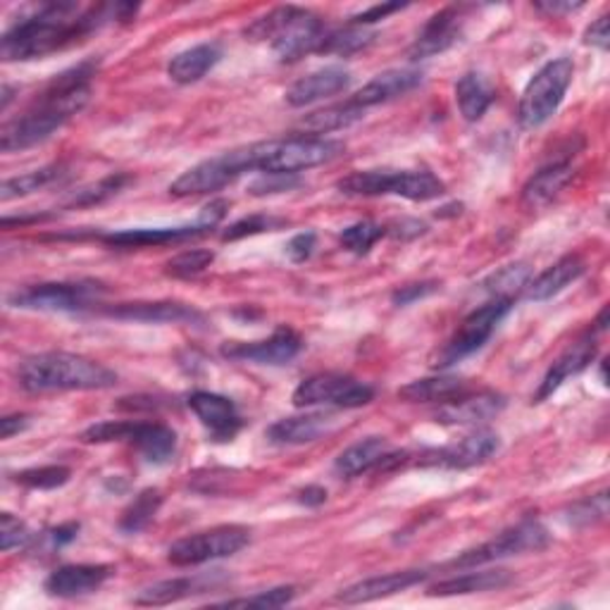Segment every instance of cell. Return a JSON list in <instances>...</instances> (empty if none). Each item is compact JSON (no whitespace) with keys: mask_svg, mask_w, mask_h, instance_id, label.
<instances>
[{"mask_svg":"<svg viewBox=\"0 0 610 610\" xmlns=\"http://www.w3.org/2000/svg\"><path fill=\"white\" fill-rule=\"evenodd\" d=\"M139 6H91L82 8L70 0L43 3L34 14L14 22L0 41V58L6 62H27L65 51L68 45L82 41L91 31L110 18L130 22Z\"/></svg>","mask_w":610,"mask_h":610,"instance_id":"6da1fadb","label":"cell"},{"mask_svg":"<svg viewBox=\"0 0 610 610\" xmlns=\"http://www.w3.org/2000/svg\"><path fill=\"white\" fill-rule=\"evenodd\" d=\"M95 70H99V62L87 60L58 74L20 118L3 124V130H0V151L14 153L31 149L51 139L60 126H65L77 112L87 108Z\"/></svg>","mask_w":610,"mask_h":610,"instance_id":"7a4b0ae2","label":"cell"},{"mask_svg":"<svg viewBox=\"0 0 610 610\" xmlns=\"http://www.w3.org/2000/svg\"><path fill=\"white\" fill-rule=\"evenodd\" d=\"M18 379L29 394L101 392L118 384V375L103 363L65 350H48L24 358L18 367Z\"/></svg>","mask_w":610,"mask_h":610,"instance_id":"3957f363","label":"cell"},{"mask_svg":"<svg viewBox=\"0 0 610 610\" xmlns=\"http://www.w3.org/2000/svg\"><path fill=\"white\" fill-rule=\"evenodd\" d=\"M244 34L251 41H270L279 60L296 62L305 55L323 51L327 27L311 10L284 6L253 20Z\"/></svg>","mask_w":610,"mask_h":610,"instance_id":"277c9868","label":"cell"},{"mask_svg":"<svg viewBox=\"0 0 610 610\" xmlns=\"http://www.w3.org/2000/svg\"><path fill=\"white\" fill-rule=\"evenodd\" d=\"M336 189L344 196H398L415 203L435 201L446 194V186L431 172L425 170H365L353 172L339 180Z\"/></svg>","mask_w":610,"mask_h":610,"instance_id":"5b68a950","label":"cell"},{"mask_svg":"<svg viewBox=\"0 0 610 610\" xmlns=\"http://www.w3.org/2000/svg\"><path fill=\"white\" fill-rule=\"evenodd\" d=\"M258 146V170L265 174H298L303 170L327 165L346 151L342 141L305 134L261 141Z\"/></svg>","mask_w":610,"mask_h":610,"instance_id":"8992f818","label":"cell"},{"mask_svg":"<svg viewBox=\"0 0 610 610\" xmlns=\"http://www.w3.org/2000/svg\"><path fill=\"white\" fill-rule=\"evenodd\" d=\"M258 143H251V146L207 157L203 163L186 170L182 176H176L170 186V194L176 199L213 194V191H220L238 180L241 174L258 170Z\"/></svg>","mask_w":610,"mask_h":610,"instance_id":"52a82bcc","label":"cell"},{"mask_svg":"<svg viewBox=\"0 0 610 610\" xmlns=\"http://www.w3.org/2000/svg\"><path fill=\"white\" fill-rule=\"evenodd\" d=\"M572 60L558 58L546 62V65L529 79L518 108V120L525 130H535V126H541L556 115L572 84Z\"/></svg>","mask_w":610,"mask_h":610,"instance_id":"ba28073f","label":"cell"},{"mask_svg":"<svg viewBox=\"0 0 610 610\" xmlns=\"http://www.w3.org/2000/svg\"><path fill=\"white\" fill-rule=\"evenodd\" d=\"M549 546V529H546L539 520L527 518L518 525L504 529L501 535H496L487 543L477 546V549L465 551L456 556L448 568L454 570H475L479 566L494 563V560L510 558V556H522V553H535Z\"/></svg>","mask_w":610,"mask_h":610,"instance_id":"9c48e42d","label":"cell"},{"mask_svg":"<svg viewBox=\"0 0 610 610\" xmlns=\"http://www.w3.org/2000/svg\"><path fill=\"white\" fill-rule=\"evenodd\" d=\"M512 303L516 301L491 298L489 303L481 305V308L472 311L468 317L462 319V325L458 327V332L451 336V339H448V344L437 353V358L431 365L444 370V367H451V365L460 363L462 358L472 356L475 350H479L491 339L496 327H499L501 319L510 313Z\"/></svg>","mask_w":610,"mask_h":610,"instance_id":"30bf717a","label":"cell"},{"mask_svg":"<svg viewBox=\"0 0 610 610\" xmlns=\"http://www.w3.org/2000/svg\"><path fill=\"white\" fill-rule=\"evenodd\" d=\"M105 288L99 282H48L14 292L8 303L22 311L74 313L99 303Z\"/></svg>","mask_w":610,"mask_h":610,"instance_id":"8fae6325","label":"cell"},{"mask_svg":"<svg viewBox=\"0 0 610 610\" xmlns=\"http://www.w3.org/2000/svg\"><path fill=\"white\" fill-rule=\"evenodd\" d=\"M251 541L248 527L241 525H220L205 532L189 535L180 541H174L167 551V560L176 568L189 566H203L217 558H227L246 549Z\"/></svg>","mask_w":610,"mask_h":610,"instance_id":"7c38bea8","label":"cell"},{"mask_svg":"<svg viewBox=\"0 0 610 610\" xmlns=\"http://www.w3.org/2000/svg\"><path fill=\"white\" fill-rule=\"evenodd\" d=\"M375 398L370 384L353 379L339 373H319L303 379L292 400L296 408L334 406V408H363Z\"/></svg>","mask_w":610,"mask_h":610,"instance_id":"4fadbf2b","label":"cell"},{"mask_svg":"<svg viewBox=\"0 0 610 610\" xmlns=\"http://www.w3.org/2000/svg\"><path fill=\"white\" fill-rule=\"evenodd\" d=\"M499 435H494L489 429H477L472 435L462 437L460 441L444 446V448H431L417 456V465L423 468H448V470H465L475 468V465L487 462L496 451H499Z\"/></svg>","mask_w":610,"mask_h":610,"instance_id":"5bb4252c","label":"cell"},{"mask_svg":"<svg viewBox=\"0 0 610 610\" xmlns=\"http://www.w3.org/2000/svg\"><path fill=\"white\" fill-rule=\"evenodd\" d=\"M303 348L301 336L292 327H279L263 342H232L222 346V356L238 363L284 365L294 360Z\"/></svg>","mask_w":610,"mask_h":610,"instance_id":"9a60e30c","label":"cell"},{"mask_svg":"<svg viewBox=\"0 0 610 610\" xmlns=\"http://www.w3.org/2000/svg\"><path fill=\"white\" fill-rule=\"evenodd\" d=\"M186 404L196 413L211 439L217 444L232 441L241 431V427H244V420H241L234 400L227 396H220L213 392H194L189 396Z\"/></svg>","mask_w":610,"mask_h":610,"instance_id":"2e32d148","label":"cell"},{"mask_svg":"<svg viewBox=\"0 0 610 610\" xmlns=\"http://www.w3.org/2000/svg\"><path fill=\"white\" fill-rule=\"evenodd\" d=\"M506 408V398L496 392H465L462 396L448 400L437 410V423L441 425H481L494 420Z\"/></svg>","mask_w":610,"mask_h":610,"instance_id":"e0dca14e","label":"cell"},{"mask_svg":"<svg viewBox=\"0 0 610 610\" xmlns=\"http://www.w3.org/2000/svg\"><path fill=\"white\" fill-rule=\"evenodd\" d=\"M460 39V10L444 8L431 14L429 22L420 29V34L408 48L410 60H427L448 51Z\"/></svg>","mask_w":610,"mask_h":610,"instance_id":"ac0fdd59","label":"cell"},{"mask_svg":"<svg viewBox=\"0 0 610 610\" xmlns=\"http://www.w3.org/2000/svg\"><path fill=\"white\" fill-rule=\"evenodd\" d=\"M112 575V566H62L45 577L43 587L51 597L74 599L101 589Z\"/></svg>","mask_w":610,"mask_h":610,"instance_id":"d6986e66","label":"cell"},{"mask_svg":"<svg viewBox=\"0 0 610 610\" xmlns=\"http://www.w3.org/2000/svg\"><path fill=\"white\" fill-rule=\"evenodd\" d=\"M593 358H597V339H593L591 332H589L587 336H582V339H577L575 344H570L553 360V365L549 367V373H546V377L541 382L539 392L535 394V404H541V400L553 396V392H558V387L566 379L587 370Z\"/></svg>","mask_w":610,"mask_h":610,"instance_id":"ffe728a7","label":"cell"},{"mask_svg":"<svg viewBox=\"0 0 610 610\" xmlns=\"http://www.w3.org/2000/svg\"><path fill=\"white\" fill-rule=\"evenodd\" d=\"M425 580H427L425 570H400V572L379 575V577H370V580H363L358 584L346 587L339 597H336V601L348 603V606L373 603L379 599H389V597H394V593L406 591Z\"/></svg>","mask_w":610,"mask_h":610,"instance_id":"44dd1931","label":"cell"},{"mask_svg":"<svg viewBox=\"0 0 610 610\" xmlns=\"http://www.w3.org/2000/svg\"><path fill=\"white\" fill-rule=\"evenodd\" d=\"M350 72L342 65H329L317 72H311L308 77L298 79V82L286 91V103L292 108H305L317 101H325L329 95L342 93L350 87Z\"/></svg>","mask_w":610,"mask_h":610,"instance_id":"7402d4cb","label":"cell"},{"mask_svg":"<svg viewBox=\"0 0 610 610\" xmlns=\"http://www.w3.org/2000/svg\"><path fill=\"white\" fill-rule=\"evenodd\" d=\"M105 315L115 319H134V323H201L203 315L186 303L155 301V303H120L105 308Z\"/></svg>","mask_w":610,"mask_h":610,"instance_id":"603a6c76","label":"cell"},{"mask_svg":"<svg viewBox=\"0 0 610 610\" xmlns=\"http://www.w3.org/2000/svg\"><path fill=\"white\" fill-rule=\"evenodd\" d=\"M213 232L203 220H196L194 224H184V227H155V230H124L103 236L105 244L110 248H122V251H132V248H149V246H165L174 244V241H184L191 236H201Z\"/></svg>","mask_w":610,"mask_h":610,"instance_id":"cb8c5ba5","label":"cell"},{"mask_svg":"<svg viewBox=\"0 0 610 610\" xmlns=\"http://www.w3.org/2000/svg\"><path fill=\"white\" fill-rule=\"evenodd\" d=\"M420 82H423L420 70H387L377 74L373 82H367L350 101L358 108L367 110L379 103H389L398 99V95L410 93L415 87H420Z\"/></svg>","mask_w":610,"mask_h":610,"instance_id":"d4e9b609","label":"cell"},{"mask_svg":"<svg viewBox=\"0 0 610 610\" xmlns=\"http://www.w3.org/2000/svg\"><path fill=\"white\" fill-rule=\"evenodd\" d=\"M334 423L332 415L325 413H303L294 417H282L275 425H270L267 439L277 446H301L311 444L327 435Z\"/></svg>","mask_w":610,"mask_h":610,"instance_id":"484cf974","label":"cell"},{"mask_svg":"<svg viewBox=\"0 0 610 610\" xmlns=\"http://www.w3.org/2000/svg\"><path fill=\"white\" fill-rule=\"evenodd\" d=\"M575 174L572 167V157H558L551 160L549 165H543L539 172L529 176V182L522 189V199L529 207H541L546 203H551L560 191H563Z\"/></svg>","mask_w":610,"mask_h":610,"instance_id":"4316f807","label":"cell"},{"mask_svg":"<svg viewBox=\"0 0 610 610\" xmlns=\"http://www.w3.org/2000/svg\"><path fill=\"white\" fill-rule=\"evenodd\" d=\"M465 392H470L468 379H460L454 375H437V377H425L415 379L406 387L398 389V398L408 400V404H448Z\"/></svg>","mask_w":610,"mask_h":610,"instance_id":"83f0119b","label":"cell"},{"mask_svg":"<svg viewBox=\"0 0 610 610\" xmlns=\"http://www.w3.org/2000/svg\"><path fill=\"white\" fill-rule=\"evenodd\" d=\"M496 99V87L487 74L481 72H465L456 84V103L460 115L468 122H477L487 115Z\"/></svg>","mask_w":610,"mask_h":610,"instance_id":"f1b7e54d","label":"cell"},{"mask_svg":"<svg viewBox=\"0 0 610 610\" xmlns=\"http://www.w3.org/2000/svg\"><path fill=\"white\" fill-rule=\"evenodd\" d=\"M222 58V51L217 43H201L189 48V51L176 53L170 65H167V74L172 82L176 84H196L201 79L211 72Z\"/></svg>","mask_w":610,"mask_h":610,"instance_id":"f546056e","label":"cell"},{"mask_svg":"<svg viewBox=\"0 0 610 610\" xmlns=\"http://www.w3.org/2000/svg\"><path fill=\"white\" fill-rule=\"evenodd\" d=\"M584 270L587 265L580 255H566V258H560L551 267H546L537 279L529 282L527 296L532 301H549L563 292V288H568L572 282L580 279L584 275Z\"/></svg>","mask_w":610,"mask_h":610,"instance_id":"4dcf8cb0","label":"cell"},{"mask_svg":"<svg viewBox=\"0 0 610 610\" xmlns=\"http://www.w3.org/2000/svg\"><path fill=\"white\" fill-rule=\"evenodd\" d=\"M510 584L508 570H477V572H462L456 577H448L437 584L429 587V597H465V593H481V591H496Z\"/></svg>","mask_w":610,"mask_h":610,"instance_id":"1f68e13d","label":"cell"},{"mask_svg":"<svg viewBox=\"0 0 610 610\" xmlns=\"http://www.w3.org/2000/svg\"><path fill=\"white\" fill-rule=\"evenodd\" d=\"M389 451H392V446L384 437H367L358 444L348 446L344 454H339V458H336V462H334V470L348 479L358 477L363 472L377 470V465Z\"/></svg>","mask_w":610,"mask_h":610,"instance_id":"d6a6232c","label":"cell"},{"mask_svg":"<svg viewBox=\"0 0 610 610\" xmlns=\"http://www.w3.org/2000/svg\"><path fill=\"white\" fill-rule=\"evenodd\" d=\"M363 118H365V110L358 108L353 101H346L342 105L315 110L311 115H305L298 124V132L305 136H325L332 132L346 130V126L356 124Z\"/></svg>","mask_w":610,"mask_h":610,"instance_id":"836d02e7","label":"cell"},{"mask_svg":"<svg viewBox=\"0 0 610 610\" xmlns=\"http://www.w3.org/2000/svg\"><path fill=\"white\" fill-rule=\"evenodd\" d=\"M130 444L153 465H163L174 456L176 435L160 423H136Z\"/></svg>","mask_w":610,"mask_h":610,"instance_id":"e575fe53","label":"cell"},{"mask_svg":"<svg viewBox=\"0 0 610 610\" xmlns=\"http://www.w3.org/2000/svg\"><path fill=\"white\" fill-rule=\"evenodd\" d=\"M203 580L205 577H174V580H163L155 582L146 589H141L134 603L136 606H170L176 601H184L194 593L203 591Z\"/></svg>","mask_w":610,"mask_h":610,"instance_id":"d590c367","label":"cell"},{"mask_svg":"<svg viewBox=\"0 0 610 610\" xmlns=\"http://www.w3.org/2000/svg\"><path fill=\"white\" fill-rule=\"evenodd\" d=\"M62 176H65V167H62V165H48V167L34 170V172L12 176V180H6L3 186H0V201L8 203L12 199L37 194V191L48 189L51 184L60 182Z\"/></svg>","mask_w":610,"mask_h":610,"instance_id":"8d00e7d4","label":"cell"},{"mask_svg":"<svg viewBox=\"0 0 610 610\" xmlns=\"http://www.w3.org/2000/svg\"><path fill=\"white\" fill-rule=\"evenodd\" d=\"M160 506H163V494L157 489H143L136 499L124 508L120 518V529L124 535H136L146 529L151 520L157 516Z\"/></svg>","mask_w":610,"mask_h":610,"instance_id":"74e56055","label":"cell"},{"mask_svg":"<svg viewBox=\"0 0 610 610\" xmlns=\"http://www.w3.org/2000/svg\"><path fill=\"white\" fill-rule=\"evenodd\" d=\"M532 282V267L527 263H516V265H506L499 272L485 282V288L494 298H510L516 301V296L522 292V288L529 286Z\"/></svg>","mask_w":610,"mask_h":610,"instance_id":"f35d334b","label":"cell"},{"mask_svg":"<svg viewBox=\"0 0 610 610\" xmlns=\"http://www.w3.org/2000/svg\"><path fill=\"white\" fill-rule=\"evenodd\" d=\"M373 41H375L373 31H367V29L356 27V24H350L346 29H336V31L327 29L323 51H319V53L353 55V53H358V51H365V48L370 45Z\"/></svg>","mask_w":610,"mask_h":610,"instance_id":"ab89813d","label":"cell"},{"mask_svg":"<svg viewBox=\"0 0 610 610\" xmlns=\"http://www.w3.org/2000/svg\"><path fill=\"white\" fill-rule=\"evenodd\" d=\"M72 477V470L65 465H43V468H31L24 472L14 475V481L29 489H43L51 491L58 487H65Z\"/></svg>","mask_w":610,"mask_h":610,"instance_id":"60d3db41","label":"cell"},{"mask_svg":"<svg viewBox=\"0 0 610 610\" xmlns=\"http://www.w3.org/2000/svg\"><path fill=\"white\" fill-rule=\"evenodd\" d=\"M384 234H387V227H382V224L370 222V220H363V222H356V224H350V227H346L342 232L339 241L348 253L365 255Z\"/></svg>","mask_w":610,"mask_h":610,"instance_id":"b9f144b4","label":"cell"},{"mask_svg":"<svg viewBox=\"0 0 610 610\" xmlns=\"http://www.w3.org/2000/svg\"><path fill=\"white\" fill-rule=\"evenodd\" d=\"M213 261H215L213 251H203V248L184 251L180 255H174L172 261H167L165 272L174 279H191V277H199L201 272L211 267Z\"/></svg>","mask_w":610,"mask_h":610,"instance_id":"7bdbcfd3","label":"cell"},{"mask_svg":"<svg viewBox=\"0 0 610 610\" xmlns=\"http://www.w3.org/2000/svg\"><path fill=\"white\" fill-rule=\"evenodd\" d=\"M126 182H130V176H126V174H110V176H105V180H101L99 184H91L87 189L74 191V196L68 201V205L70 207L99 205V203L112 199L115 194H120Z\"/></svg>","mask_w":610,"mask_h":610,"instance_id":"ee69618b","label":"cell"},{"mask_svg":"<svg viewBox=\"0 0 610 610\" xmlns=\"http://www.w3.org/2000/svg\"><path fill=\"white\" fill-rule=\"evenodd\" d=\"M296 599V587H275L267 591H258L246 599H232L220 606L224 608H282Z\"/></svg>","mask_w":610,"mask_h":610,"instance_id":"f6af8a7d","label":"cell"},{"mask_svg":"<svg viewBox=\"0 0 610 610\" xmlns=\"http://www.w3.org/2000/svg\"><path fill=\"white\" fill-rule=\"evenodd\" d=\"M136 420H108L89 427L82 441L84 444H112V441H130L134 435Z\"/></svg>","mask_w":610,"mask_h":610,"instance_id":"bcb514c9","label":"cell"},{"mask_svg":"<svg viewBox=\"0 0 610 610\" xmlns=\"http://www.w3.org/2000/svg\"><path fill=\"white\" fill-rule=\"evenodd\" d=\"M284 224H286L284 220L270 217V215H251V217H244V220L230 224V230L222 234V241H238V238L255 236L263 232H277L284 227Z\"/></svg>","mask_w":610,"mask_h":610,"instance_id":"7dc6e473","label":"cell"},{"mask_svg":"<svg viewBox=\"0 0 610 610\" xmlns=\"http://www.w3.org/2000/svg\"><path fill=\"white\" fill-rule=\"evenodd\" d=\"M31 541H34V535H31L27 522L14 518L12 512H3V516H0V549L10 553L12 549H24Z\"/></svg>","mask_w":610,"mask_h":610,"instance_id":"c3c4849f","label":"cell"},{"mask_svg":"<svg viewBox=\"0 0 610 610\" xmlns=\"http://www.w3.org/2000/svg\"><path fill=\"white\" fill-rule=\"evenodd\" d=\"M606 516H608V496H606V491H601L597 496H589V499H584V501H577L570 508V522L577 525V527L597 525Z\"/></svg>","mask_w":610,"mask_h":610,"instance_id":"681fc988","label":"cell"},{"mask_svg":"<svg viewBox=\"0 0 610 610\" xmlns=\"http://www.w3.org/2000/svg\"><path fill=\"white\" fill-rule=\"evenodd\" d=\"M296 184H298L296 174H265L261 180H255L248 191L253 196H267V194H279V191L294 189Z\"/></svg>","mask_w":610,"mask_h":610,"instance_id":"f907efd6","label":"cell"},{"mask_svg":"<svg viewBox=\"0 0 610 610\" xmlns=\"http://www.w3.org/2000/svg\"><path fill=\"white\" fill-rule=\"evenodd\" d=\"M317 236L313 232H301L286 244V255L292 263H305L313 255Z\"/></svg>","mask_w":610,"mask_h":610,"instance_id":"816d5d0a","label":"cell"},{"mask_svg":"<svg viewBox=\"0 0 610 610\" xmlns=\"http://www.w3.org/2000/svg\"><path fill=\"white\" fill-rule=\"evenodd\" d=\"M439 288L437 282H420V284H406V286H400L394 292L392 301L394 305H410L415 301H420L425 296H431Z\"/></svg>","mask_w":610,"mask_h":610,"instance_id":"f5cc1de1","label":"cell"},{"mask_svg":"<svg viewBox=\"0 0 610 610\" xmlns=\"http://www.w3.org/2000/svg\"><path fill=\"white\" fill-rule=\"evenodd\" d=\"M427 232V224L420 222V220H413V217H400V220H394L389 227H387V234H392L394 238H415Z\"/></svg>","mask_w":610,"mask_h":610,"instance_id":"db71d44e","label":"cell"},{"mask_svg":"<svg viewBox=\"0 0 610 610\" xmlns=\"http://www.w3.org/2000/svg\"><path fill=\"white\" fill-rule=\"evenodd\" d=\"M77 535H79V522H65V525L48 529L45 539H48V543H51V549H62V546L72 543L77 539Z\"/></svg>","mask_w":610,"mask_h":610,"instance_id":"11a10c76","label":"cell"},{"mask_svg":"<svg viewBox=\"0 0 610 610\" xmlns=\"http://www.w3.org/2000/svg\"><path fill=\"white\" fill-rule=\"evenodd\" d=\"M406 6H400V3H384V6H375L370 10H365L360 14H356V18H353V24L356 27H365V24H373V22H379V20H387L392 12H398V10H404Z\"/></svg>","mask_w":610,"mask_h":610,"instance_id":"9f6ffc18","label":"cell"},{"mask_svg":"<svg viewBox=\"0 0 610 610\" xmlns=\"http://www.w3.org/2000/svg\"><path fill=\"white\" fill-rule=\"evenodd\" d=\"M584 43L589 45H597L601 48V51H608V45H610V29H608V14H601V18L593 22L589 29H587V34H584Z\"/></svg>","mask_w":610,"mask_h":610,"instance_id":"6f0895ef","label":"cell"},{"mask_svg":"<svg viewBox=\"0 0 610 610\" xmlns=\"http://www.w3.org/2000/svg\"><path fill=\"white\" fill-rule=\"evenodd\" d=\"M29 425H31V417L24 415V413L6 415L3 420H0V437L12 439L14 435H20V431H24Z\"/></svg>","mask_w":610,"mask_h":610,"instance_id":"680465c9","label":"cell"},{"mask_svg":"<svg viewBox=\"0 0 610 610\" xmlns=\"http://www.w3.org/2000/svg\"><path fill=\"white\" fill-rule=\"evenodd\" d=\"M325 501H327V489L317 487V485H311V487H305V489L298 491V504L308 506V508H317V506H323Z\"/></svg>","mask_w":610,"mask_h":610,"instance_id":"91938a15","label":"cell"},{"mask_svg":"<svg viewBox=\"0 0 610 610\" xmlns=\"http://www.w3.org/2000/svg\"><path fill=\"white\" fill-rule=\"evenodd\" d=\"M537 10L546 12V14H566V12H575L584 8V3H560V0H539L535 3Z\"/></svg>","mask_w":610,"mask_h":610,"instance_id":"94428289","label":"cell"}]
</instances>
